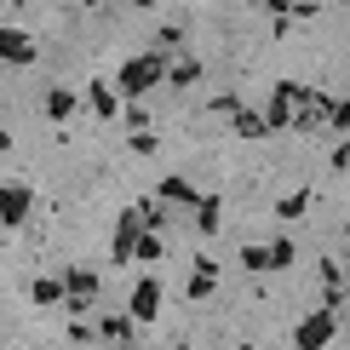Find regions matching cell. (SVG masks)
<instances>
[{
  "label": "cell",
  "mask_w": 350,
  "mask_h": 350,
  "mask_svg": "<svg viewBox=\"0 0 350 350\" xmlns=\"http://www.w3.org/2000/svg\"><path fill=\"white\" fill-rule=\"evenodd\" d=\"M172 75V64H167V52L161 46H150V52H138V57H126L121 64V75H115V92H126V98H144V92H155Z\"/></svg>",
  "instance_id": "6da1fadb"
},
{
  "label": "cell",
  "mask_w": 350,
  "mask_h": 350,
  "mask_svg": "<svg viewBox=\"0 0 350 350\" xmlns=\"http://www.w3.org/2000/svg\"><path fill=\"white\" fill-rule=\"evenodd\" d=\"M299 104H304V86H299V81H282V86H275V92H270V104H265V121H270V133L293 126Z\"/></svg>",
  "instance_id": "7a4b0ae2"
},
{
  "label": "cell",
  "mask_w": 350,
  "mask_h": 350,
  "mask_svg": "<svg viewBox=\"0 0 350 350\" xmlns=\"http://www.w3.org/2000/svg\"><path fill=\"white\" fill-rule=\"evenodd\" d=\"M327 339H333V310H310L293 333V350H322Z\"/></svg>",
  "instance_id": "3957f363"
},
{
  "label": "cell",
  "mask_w": 350,
  "mask_h": 350,
  "mask_svg": "<svg viewBox=\"0 0 350 350\" xmlns=\"http://www.w3.org/2000/svg\"><path fill=\"white\" fill-rule=\"evenodd\" d=\"M126 316H133V322H155V316H161V282H155V275L133 287V310Z\"/></svg>",
  "instance_id": "277c9868"
},
{
  "label": "cell",
  "mask_w": 350,
  "mask_h": 350,
  "mask_svg": "<svg viewBox=\"0 0 350 350\" xmlns=\"http://www.w3.org/2000/svg\"><path fill=\"white\" fill-rule=\"evenodd\" d=\"M29 201H35V196H29V184L12 178V184H6V201H0V218H6V230H18L23 218H29Z\"/></svg>",
  "instance_id": "5b68a950"
},
{
  "label": "cell",
  "mask_w": 350,
  "mask_h": 350,
  "mask_svg": "<svg viewBox=\"0 0 350 350\" xmlns=\"http://www.w3.org/2000/svg\"><path fill=\"white\" fill-rule=\"evenodd\" d=\"M0 57H6L12 69H23V64H35V40H29L23 29H6V35H0Z\"/></svg>",
  "instance_id": "8992f818"
},
{
  "label": "cell",
  "mask_w": 350,
  "mask_h": 350,
  "mask_svg": "<svg viewBox=\"0 0 350 350\" xmlns=\"http://www.w3.org/2000/svg\"><path fill=\"white\" fill-rule=\"evenodd\" d=\"M213 287H218V265H213V258H196V270H189V287H184V293H189V299H207Z\"/></svg>",
  "instance_id": "52a82bcc"
},
{
  "label": "cell",
  "mask_w": 350,
  "mask_h": 350,
  "mask_svg": "<svg viewBox=\"0 0 350 350\" xmlns=\"http://www.w3.org/2000/svg\"><path fill=\"white\" fill-rule=\"evenodd\" d=\"M64 282H69V304H75V310L98 299V275H92V270H69Z\"/></svg>",
  "instance_id": "ba28073f"
},
{
  "label": "cell",
  "mask_w": 350,
  "mask_h": 350,
  "mask_svg": "<svg viewBox=\"0 0 350 350\" xmlns=\"http://www.w3.org/2000/svg\"><path fill=\"white\" fill-rule=\"evenodd\" d=\"M86 104H92V115H104V121H115V109H121L109 81H92V86H86Z\"/></svg>",
  "instance_id": "9c48e42d"
},
{
  "label": "cell",
  "mask_w": 350,
  "mask_h": 350,
  "mask_svg": "<svg viewBox=\"0 0 350 350\" xmlns=\"http://www.w3.org/2000/svg\"><path fill=\"white\" fill-rule=\"evenodd\" d=\"M230 121H236V133H241V138H270V121H265L258 109H247V104L230 115Z\"/></svg>",
  "instance_id": "30bf717a"
},
{
  "label": "cell",
  "mask_w": 350,
  "mask_h": 350,
  "mask_svg": "<svg viewBox=\"0 0 350 350\" xmlns=\"http://www.w3.org/2000/svg\"><path fill=\"white\" fill-rule=\"evenodd\" d=\"M75 104H81V98L64 92V86H52V92H46V115H52V121H69V115H75Z\"/></svg>",
  "instance_id": "8fae6325"
},
{
  "label": "cell",
  "mask_w": 350,
  "mask_h": 350,
  "mask_svg": "<svg viewBox=\"0 0 350 350\" xmlns=\"http://www.w3.org/2000/svg\"><path fill=\"white\" fill-rule=\"evenodd\" d=\"M218 213H224V201H218V196H201V201H196V224H201V236H213V230H218Z\"/></svg>",
  "instance_id": "7c38bea8"
},
{
  "label": "cell",
  "mask_w": 350,
  "mask_h": 350,
  "mask_svg": "<svg viewBox=\"0 0 350 350\" xmlns=\"http://www.w3.org/2000/svg\"><path fill=\"white\" fill-rule=\"evenodd\" d=\"M155 196H161V201H201V189H189L184 178H161V184H155Z\"/></svg>",
  "instance_id": "4fadbf2b"
},
{
  "label": "cell",
  "mask_w": 350,
  "mask_h": 350,
  "mask_svg": "<svg viewBox=\"0 0 350 350\" xmlns=\"http://www.w3.org/2000/svg\"><path fill=\"white\" fill-rule=\"evenodd\" d=\"M98 333H104V339H115V345H126V339H133V316H104V322H98Z\"/></svg>",
  "instance_id": "5bb4252c"
},
{
  "label": "cell",
  "mask_w": 350,
  "mask_h": 350,
  "mask_svg": "<svg viewBox=\"0 0 350 350\" xmlns=\"http://www.w3.org/2000/svg\"><path fill=\"white\" fill-rule=\"evenodd\" d=\"M29 293H35V304H57V299L69 293V282H52V275H40V282L29 287Z\"/></svg>",
  "instance_id": "9a60e30c"
},
{
  "label": "cell",
  "mask_w": 350,
  "mask_h": 350,
  "mask_svg": "<svg viewBox=\"0 0 350 350\" xmlns=\"http://www.w3.org/2000/svg\"><path fill=\"white\" fill-rule=\"evenodd\" d=\"M167 81H172V86H196V81H201V57H178Z\"/></svg>",
  "instance_id": "2e32d148"
},
{
  "label": "cell",
  "mask_w": 350,
  "mask_h": 350,
  "mask_svg": "<svg viewBox=\"0 0 350 350\" xmlns=\"http://www.w3.org/2000/svg\"><path fill=\"white\" fill-rule=\"evenodd\" d=\"M241 265L247 270H275V258H270V247H241Z\"/></svg>",
  "instance_id": "e0dca14e"
},
{
  "label": "cell",
  "mask_w": 350,
  "mask_h": 350,
  "mask_svg": "<svg viewBox=\"0 0 350 350\" xmlns=\"http://www.w3.org/2000/svg\"><path fill=\"white\" fill-rule=\"evenodd\" d=\"M304 207H310V196H304V189H299V196H282V201H275V213H282V218H299Z\"/></svg>",
  "instance_id": "ac0fdd59"
},
{
  "label": "cell",
  "mask_w": 350,
  "mask_h": 350,
  "mask_svg": "<svg viewBox=\"0 0 350 350\" xmlns=\"http://www.w3.org/2000/svg\"><path fill=\"white\" fill-rule=\"evenodd\" d=\"M270 258H275V270H287V265H293V236L270 241Z\"/></svg>",
  "instance_id": "d6986e66"
},
{
  "label": "cell",
  "mask_w": 350,
  "mask_h": 350,
  "mask_svg": "<svg viewBox=\"0 0 350 350\" xmlns=\"http://www.w3.org/2000/svg\"><path fill=\"white\" fill-rule=\"evenodd\" d=\"M138 258H150V265L161 258V236H155V230H144V236H138Z\"/></svg>",
  "instance_id": "ffe728a7"
},
{
  "label": "cell",
  "mask_w": 350,
  "mask_h": 350,
  "mask_svg": "<svg viewBox=\"0 0 350 350\" xmlns=\"http://www.w3.org/2000/svg\"><path fill=\"white\" fill-rule=\"evenodd\" d=\"M333 133H350V98H333Z\"/></svg>",
  "instance_id": "44dd1931"
},
{
  "label": "cell",
  "mask_w": 350,
  "mask_h": 350,
  "mask_svg": "<svg viewBox=\"0 0 350 350\" xmlns=\"http://www.w3.org/2000/svg\"><path fill=\"white\" fill-rule=\"evenodd\" d=\"M126 150H133V155H155L161 144H155V133H133V138H126Z\"/></svg>",
  "instance_id": "7402d4cb"
},
{
  "label": "cell",
  "mask_w": 350,
  "mask_h": 350,
  "mask_svg": "<svg viewBox=\"0 0 350 350\" xmlns=\"http://www.w3.org/2000/svg\"><path fill=\"white\" fill-rule=\"evenodd\" d=\"M178 35H184L178 23H161V35H155V46H161V52H167V46H178Z\"/></svg>",
  "instance_id": "603a6c76"
},
{
  "label": "cell",
  "mask_w": 350,
  "mask_h": 350,
  "mask_svg": "<svg viewBox=\"0 0 350 350\" xmlns=\"http://www.w3.org/2000/svg\"><path fill=\"white\" fill-rule=\"evenodd\" d=\"M213 109H218V115H236V109H241V98H236V92H218V98H213Z\"/></svg>",
  "instance_id": "cb8c5ba5"
},
{
  "label": "cell",
  "mask_w": 350,
  "mask_h": 350,
  "mask_svg": "<svg viewBox=\"0 0 350 350\" xmlns=\"http://www.w3.org/2000/svg\"><path fill=\"white\" fill-rule=\"evenodd\" d=\"M12 6H35V0H12Z\"/></svg>",
  "instance_id": "d4e9b609"
},
{
  "label": "cell",
  "mask_w": 350,
  "mask_h": 350,
  "mask_svg": "<svg viewBox=\"0 0 350 350\" xmlns=\"http://www.w3.org/2000/svg\"><path fill=\"white\" fill-rule=\"evenodd\" d=\"M133 6H155V0H133Z\"/></svg>",
  "instance_id": "484cf974"
},
{
  "label": "cell",
  "mask_w": 350,
  "mask_h": 350,
  "mask_svg": "<svg viewBox=\"0 0 350 350\" xmlns=\"http://www.w3.org/2000/svg\"><path fill=\"white\" fill-rule=\"evenodd\" d=\"M339 6H345V12H350V0H339Z\"/></svg>",
  "instance_id": "4316f807"
},
{
  "label": "cell",
  "mask_w": 350,
  "mask_h": 350,
  "mask_svg": "<svg viewBox=\"0 0 350 350\" xmlns=\"http://www.w3.org/2000/svg\"><path fill=\"white\" fill-rule=\"evenodd\" d=\"M178 350H184V345H178Z\"/></svg>",
  "instance_id": "83f0119b"
}]
</instances>
